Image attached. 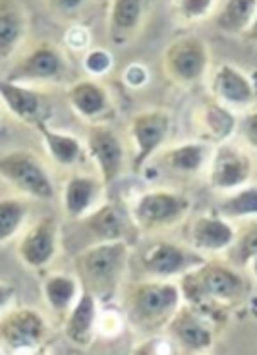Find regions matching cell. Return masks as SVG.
<instances>
[{"mask_svg":"<svg viewBox=\"0 0 257 355\" xmlns=\"http://www.w3.org/2000/svg\"><path fill=\"white\" fill-rule=\"evenodd\" d=\"M254 153L248 151L242 143L226 141L211 149L207 162V180L211 189L226 196L254 184Z\"/></svg>","mask_w":257,"mask_h":355,"instance_id":"9","label":"cell"},{"mask_svg":"<svg viewBox=\"0 0 257 355\" xmlns=\"http://www.w3.org/2000/svg\"><path fill=\"white\" fill-rule=\"evenodd\" d=\"M130 257L132 249L124 240L99 241L81 249L74 259L80 288L91 293L99 303H110L130 266Z\"/></svg>","mask_w":257,"mask_h":355,"instance_id":"2","label":"cell"},{"mask_svg":"<svg viewBox=\"0 0 257 355\" xmlns=\"http://www.w3.org/2000/svg\"><path fill=\"white\" fill-rule=\"evenodd\" d=\"M49 324L33 307H10L0 315V349L4 355H43Z\"/></svg>","mask_w":257,"mask_h":355,"instance_id":"6","label":"cell"},{"mask_svg":"<svg viewBox=\"0 0 257 355\" xmlns=\"http://www.w3.org/2000/svg\"><path fill=\"white\" fill-rule=\"evenodd\" d=\"M81 222L97 238V243L99 241L124 240V213L116 205H101L97 209H93Z\"/></svg>","mask_w":257,"mask_h":355,"instance_id":"28","label":"cell"},{"mask_svg":"<svg viewBox=\"0 0 257 355\" xmlns=\"http://www.w3.org/2000/svg\"><path fill=\"white\" fill-rule=\"evenodd\" d=\"M29 12L18 0H0V62L8 60L26 43Z\"/></svg>","mask_w":257,"mask_h":355,"instance_id":"21","label":"cell"},{"mask_svg":"<svg viewBox=\"0 0 257 355\" xmlns=\"http://www.w3.org/2000/svg\"><path fill=\"white\" fill-rule=\"evenodd\" d=\"M194 355H211L209 352H204V354H194Z\"/></svg>","mask_w":257,"mask_h":355,"instance_id":"41","label":"cell"},{"mask_svg":"<svg viewBox=\"0 0 257 355\" xmlns=\"http://www.w3.org/2000/svg\"><path fill=\"white\" fill-rule=\"evenodd\" d=\"M209 46L197 35H182L170 41L160 58L163 73L178 87H190L204 80L209 71Z\"/></svg>","mask_w":257,"mask_h":355,"instance_id":"8","label":"cell"},{"mask_svg":"<svg viewBox=\"0 0 257 355\" xmlns=\"http://www.w3.org/2000/svg\"><path fill=\"white\" fill-rule=\"evenodd\" d=\"M217 329L219 327L213 320L207 319L199 311L192 309L186 303H182L167 324L165 334L182 349V354L194 355L209 352L213 347Z\"/></svg>","mask_w":257,"mask_h":355,"instance_id":"13","label":"cell"},{"mask_svg":"<svg viewBox=\"0 0 257 355\" xmlns=\"http://www.w3.org/2000/svg\"><path fill=\"white\" fill-rule=\"evenodd\" d=\"M14 297H16V288L8 282H0V315L12 307Z\"/></svg>","mask_w":257,"mask_h":355,"instance_id":"40","label":"cell"},{"mask_svg":"<svg viewBox=\"0 0 257 355\" xmlns=\"http://www.w3.org/2000/svg\"><path fill=\"white\" fill-rule=\"evenodd\" d=\"M0 178L26 199L51 201L56 196L47 164L29 149H14L0 155Z\"/></svg>","mask_w":257,"mask_h":355,"instance_id":"5","label":"cell"},{"mask_svg":"<svg viewBox=\"0 0 257 355\" xmlns=\"http://www.w3.org/2000/svg\"><path fill=\"white\" fill-rule=\"evenodd\" d=\"M207 259L195 253L190 245H180L176 241L155 238L140 251L138 266L145 278L142 280H172L180 278L192 268L205 263Z\"/></svg>","mask_w":257,"mask_h":355,"instance_id":"7","label":"cell"},{"mask_svg":"<svg viewBox=\"0 0 257 355\" xmlns=\"http://www.w3.org/2000/svg\"><path fill=\"white\" fill-rule=\"evenodd\" d=\"M192 211V199L174 189H149L135 197L130 211L133 226L142 234L159 236L180 226Z\"/></svg>","mask_w":257,"mask_h":355,"instance_id":"4","label":"cell"},{"mask_svg":"<svg viewBox=\"0 0 257 355\" xmlns=\"http://www.w3.org/2000/svg\"><path fill=\"white\" fill-rule=\"evenodd\" d=\"M132 355H184L182 349L170 340L167 334H151L145 338L140 346L135 347Z\"/></svg>","mask_w":257,"mask_h":355,"instance_id":"35","label":"cell"},{"mask_svg":"<svg viewBox=\"0 0 257 355\" xmlns=\"http://www.w3.org/2000/svg\"><path fill=\"white\" fill-rule=\"evenodd\" d=\"M44 6L51 10V14L54 16H60L63 19L80 18L81 10L89 8L88 2H81V0H51V2H44Z\"/></svg>","mask_w":257,"mask_h":355,"instance_id":"38","label":"cell"},{"mask_svg":"<svg viewBox=\"0 0 257 355\" xmlns=\"http://www.w3.org/2000/svg\"><path fill=\"white\" fill-rule=\"evenodd\" d=\"M151 6L143 0H113L107 12L108 41L126 46L138 39L147 21Z\"/></svg>","mask_w":257,"mask_h":355,"instance_id":"17","label":"cell"},{"mask_svg":"<svg viewBox=\"0 0 257 355\" xmlns=\"http://www.w3.org/2000/svg\"><path fill=\"white\" fill-rule=\"evenodd\" d=\"M0 98L19 122L29 125L44 122L47 103H44L43 95L33 87L0 80Z\"/></svg>","mask_w":257,"mask_h":355,"instance_id":"23","label":"cell"},{"mask_svg":"<svg viewBox=\"0 0 257 355\" xmlns=\"http://www.w3.org/2000/svg\"><path fill=\"white\" fill-rule=\"evenodd\" d=\"M0 120H2V114H0Z\"/></svg>","mask_w":257,"mask_h":355,"instance_id":"43","label":"cell"},{"mask_svg":"<svg viewBox=\"0 0 257 355\" xmlns=\"http://www.w3.org/2000/svg\"><path fill=\"white\" fill-rule=\"evenodd\" d=\"M103 182L99 176L74 174L63 186V211L70 220H83L93 209H97V201L103 196Z\"/></svg>","mask_w":257,"mask_h":355,"instance_id":"19","label":"cell"},{"mask_svg":"<svg viewBox=\"0 0 257 355\" xmlns=\"http://www.w3.org/2000/svg\"><path fill=\"white\" fill-rule=\"evenodd\" d=\"M85 153L97 166L99 180L107 187L115 184L124 170V143L105 122L89 124L85 130Z\"/></svg>","mask_w":257,"mask_h":355,"instance_id":"12","label":"cell"},{"mask_svg":"<svg viewBox=\"0 0 257 355\" xmlns=\"http://www.w3.org/2000/svg\"><path fill=\"white\" fill-rule=\"evenodd\" d=\"M211 149L204 141H188L169 147L165 151L159 153V162L165 164V168H169L174 174L180 176H194L199 174L201 170L207 168V162L211 157Z\"/></svg>","mask_w":257,"mask_h":355,"instance_id":"24","label":"cell"},{"mask_svg":"<svg viewBox=\"0 0 257 355\" xmlns=\"http://www.w3.org/2000/svg\"><path fill=\"white\" fill-rule=\"evenodd\" d=\"M122 80L130 89H142L149 83V70L145 64L133 62L126 66V70L122 71Z\"/></svg>","mask_w":257,"mask_h":355,"instance_id":"39","label":"cell"},{"mask_svg":"<svg viewBox=\"0 0 257 355\" xmlns=\"http://www.w3.org/2000/svg\"><path fill=\"white\" fill-rule=\"evenodd\" d=\"M172 118L165 108H147L132 116L128 133L133 145L132 170L142 174L151 164L155 155H159L165 141L169 139Z\"/></svg>","mask_w":257,"mask_h":355,"instance_id":"11","label":"cell"},{"mask_svg":"<svg viewBox=\"0 0 257 355\" xmlns=\"http://www.w3.org/2000/svg\"><path fill=\"white\" fill-rule=\"evenodd\" d=\"M236 228L219 214H199L192 220L188 238L190 248L205 259L226 253L236 240Z\"/></svg>","mask_w":257,"mask_h":355,"instance_id":"16","label":"cell"},{"mask_svg":"<svg viewBox=\"0 0 257 355\" xmlns=\"http://www.w3.org/2000/svg\"><path fill=\"white\" fill-rule=\"evenodd\" d=\"M224 220H256L257 214V187L254 184L226 193L217 205V213Z\"/></svg>","mask_w":257,"mask_h":355,"instance_id":"29","label":"cell"},{"mask_svg":"<svg viewBox=\"0 0 257 355\" xmlns=\"http://www.w3.org/2000/svg\"><path fill=\"white\" fill-rule=\"evenodd\" d=\"M81 288L76 276L56 272L47 276L43 280V297L49 309L60 320L68 315V311L74 307V303L80 297Z\"/></svg>","mask_w":257,"mask_h":355,"instance_id":"27","label":"cell"},{"mask_svg":"<svg viewBox=\"0 0 257 355\" xmlns=\"http://www.w3.org/2000/svg\"><path fill=\"white\" fill-rule=\"evenodd\" d=\"M182 305V295L172 280H138L124 300L128 322L143 334L165 332L170 319Z\"/></svg>","mask_w":257,"mask_h":355,"instance_id":"3","label":"cell"},{"mask_svg":"<svg viewBox=\"0 0 257 355\" xmlns=\"http://www.w3.org/2000/svg\"><path fill=\"white\" fill-rule=\"evenodd\" d=\"M99 315V302L89 292L81 290L78 302L63 320L66 340L78 347H88L95 340V322Z\"/></svg>","mask_w":257,"mask_h":355,"instance_id":"22","label":"cell"},{"mask_svg":"<svg viewBox=\"0 0 257 355\" xmlns=\"http://www.w3.org/2000/svg\"><path fill=\"white\" fill-rule=\"evenodd\" d=\"M66 98L72 110L83 120H88L89 124L103 122V118L110 110L108 91L101 81L91 80V78L74 81L66 91Z\"/></svg>","mask_w":257,"mask_h":355,"instance_id":"20","label":"cell"},{"mask_svg":"<svg viewBox=\"0 0 257 355\" xmlns=\"http://www.w3.org/2000/svg\"><path fill=\"white\" fill-rule=\"evenodd\" d=\"M66 76L68 62L63 49L51 41H39L27 46L4 80L29 87L31 83H60Z\"/></svg>","mask_w":257,"mask_h":355,"instance_id":"10","label":"cell"},{"mask_svg":"<svg viewBox=\"0 0 257 355\" xmlns=\"http://www.w3.org/2000/svg\"><path fill=\"white\" fill-rule=\"evenodd\" d=\"M64 46L72 53H88L91 46V31L83 24H70L64 31Z\"/></svg>","mask_w":257,"mask_h":355,"instance_id":"36","label":"cell"},{"mask_svg":"<svg viewBox=\"0 0 257 355\" xmlns=\"http://www.w3.org/2000/svg\"><path fill=\"white\" fill-rule=\"evenodd\" d=\"M236 133L242 137V145L248 151L256 153L257 149V114L256 108H251L248 112H242L238 116V125H236Z\"/></svg>","mask_w":257,"mask_h":355,"instance_id":"37","label":"cell"},{"mask_svg":"<svg viewBox=\"0 0 257 355\" xmlns=\"http://www.w3.org/2000/svg\"><path fill=\"white\" fill-rule=\"evenodd\" d=\"M194 125L199 141L207 143L209 147H217L221 143L232 141V137L236 135L238 114L209 98L194 112Z\"/></svg>","mask_w":257,"mask_h":355,"instance_id":"18","label":"cell"},{"mask_svg":"<svg viewBox=\"0 0 257 355\" xmlns=\"http://www.w3.org/2000/svg\"><path fill=\"white\" fill-rule=\"evenodd\" d=\"M115 66V58L107 49H89L83 56V70L88 71L91 80H99L107 76Z\"/></svg>","mask_w":257,"mask_h":355,"instance_id":"33","label":"cell"},{"mask_svg":"<svg viewBox=\"0 0 257 355\" xmlns=\"http://www.w3.org/2000/svg\"><path fill=\"white\" fill-rule=\"evenodd\" d=\"M231 263L229 265L238 268L242 272H254L257 257V226L256 220L246 222L242 234H236V240L231 245V249L226 251Z\"/></svg>","mask_w":257,"mask_h":355,"instance_id":"31","label":"cell"},{"mask_svg":"<svg viewBox=\"0 0 257 355\" xmlns=\"http://www.w3.org/2000/svg\"><path fill=\"white\" fill-rule=\"evenodd\" d=\"M211 98L232 112H248L256 108V85L244 70L234 64L217 66L211 76Z\"/></svg>","mask_w":257,"mask_h":355,"instance_id":"15","label":"cell"},{"mask_svg":"<svg viewBox=\"0 0 257 355\" xmlns=\"http://www.w3.org/2000/svg\"><path fill=\"white\" fill-rule=\"evenodd\" d=\"M58 251H60V226L51 216L33 222L19 238L16 248L22 265L31 270L47 268L58 257Z\"/></svg>","mask_w":257,"mask_h":355,"instance_id":"14","label":"cell"},{"mask_svg":"<svg viewBox=\"0 0 257 355\" xmlns=\"http://www.w3.org/2000/svg\"><path fill=\"white\" fill-rule=\"evenodd\" d=\"M182 303L199 311L207 319L221 327L229 313L244 305L249 297V282L246 275L229 263L207 259L178 278Z\"/></svg>","mask_w":257,"mask_h":355,"instance_id":"1","label":"cell"},{"mask_svg":"<svg viewBox=\"0 0 257 355\" xmlns=\"http://www.w3.org/2000/svg\"><path fill=\"white\" fill-rule=\"evenodd\" d=\"M257 16L256 0H226L217 2L213 19L215 27L229 35H244L254 29Z\"/></svg>","mask_w":257,"mask_h":355,"instance_id":"25","label":"cell"},{"mask_svg":"<svg viewBox=\"0 0 257 355\" xmlns=\"http://www.w3.org/2000/svg\"><path fill=\"white\" fill-rule=\"evenodd\" d=\"M0 355H4V354H2V349H0Z\"/></svg>","mask_w":257,"mask_h":355,"instance_id":"42","label":"cell"},{"mask_svg":"<svg viewBox=\"0 0 257 355\" xmlns=\"http://www.w3.org/2000/svg\"><path fill=\"white\" fill-rule=\"evenodd\" d=\"M29 199L19 196L0 197V245L12 241L26 226Z\"/></svg>","mask_w":257,"mask_h":355,"instance_id":"30","label":"cell"},{"mask_svg":"<svg viewBox=\"0 0 257 355\" xmlns=\"http://www.w3.org/2000/svg\"><path fill=\"white\" fill-rule=\"evenodd\" d=\"M35 128L41 135V139H43L44 151L49 153V157L53 159L54 164H58L60 168H72L83 159L85 147L76 135L56 132L53 128H49L47 122H41Z\"/></svg>","mask_w":257,"mask_h":355,"instance_id":"26","label":"cell"},{"mask_svg":"<svg viewBox=\"0 0 257 355\" xmlns=\"http://www.w3.org/2000/svg\"><path fill=\"white\" fill-rule=\"evenodd\" d=\"M217 0H174L170 2V14L180 26H195L211 19Z\"/></svg>","mask_w":257,"mask_h":355,"instance_id":"32","label":"cell"},{"mask_svg":"<svg viewBox=\"0 0 257 355\" xmlns=\"http://www.w3.org/2000/svg\"><path fill=\"white\" fill-rule=\"evenodd\" d=\"M122 330H124V317L120 311H116L115 307H105L103 311H99L95 334L105 340H115L122 334Z\"/></svg>","mask_w":257,"mask_h":355,"instance_id":"34","label":"cell"}]
</instances>
